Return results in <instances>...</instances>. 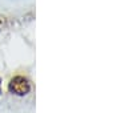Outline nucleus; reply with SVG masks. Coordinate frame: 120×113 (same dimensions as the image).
<instances>
[{
  "label": "nucleus",
  "instance_id": "1",
  "mask_svg": "<svg viewBox=\"0 0 120 113\" xmlns=\"http://www.w3.org/2000/svg\"><path fill=\"white\" fill-rule=\"evenodd\" d=\"M8 91L12 95L16 96H26L31 92V81L24 76H15L9 80Z\"/></svg>",
  "mask_w": 120,
  "mask_h": 113
},
{
  "label": "nucleus",
  "instance_id": "2",
  "mask_svg": "<svg viewBox=\"0 0 120 113\" xmlns=\"http://www.w3.org/2000/svg\"><path fill=\"white\" fill-rule=\"evenodd\" d=\"M7 28V18L3 16V15H0V31Z\"/></svg>",
  "mask_w": 120,
  "mask_h": 113
},
{
  "label": "nucleus",
  "instance_id": "3",
  "mask_svg": "<svg viewBox=\"0 0 120 113\" xmlns=\"http://www.w3.org/2000/svg\"><path fill=\"white\" fill-rule=\"evenodd\" d=\"M0 93H1V78H0Z\"/></svg>",
  "mask_w": 120,
  "mask_h": 113
}]
</instances>
